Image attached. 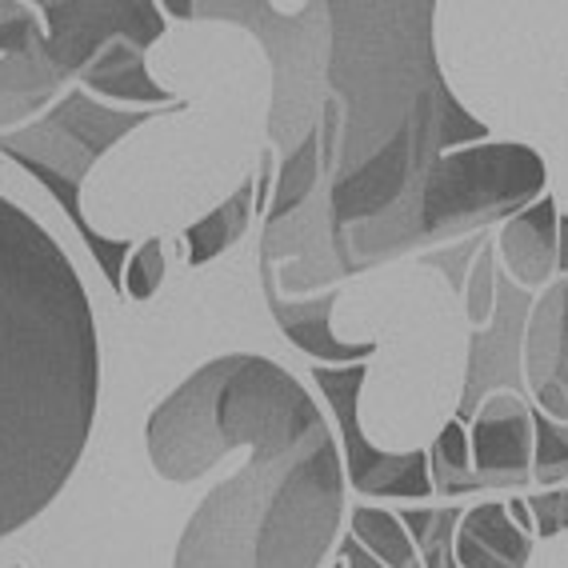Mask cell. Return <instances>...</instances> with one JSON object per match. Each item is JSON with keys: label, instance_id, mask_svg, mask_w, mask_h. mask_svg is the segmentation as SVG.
I'll return each mask as SVG.
<instances>
[{"label": "cell", "instance_id": "16", "mask_svg": "<svg viewBox=\"0 0 568 568\" xmlns=\"http://www.w3.org/2000/svg\"><path fill=\"white\" fill-rule=\"evenodd\" d=\"M253 201H256V181H248L236 189L224 204H216L213 213L196 221L189 233H184V253L193 264H209L213 256H221L224 248H233L236 241L244 236L248 221H253Z\"/></svg>", "mask_w": 568, "mask_h": 568}, {"label": "cell", "instance_id": "22", "mask_svg": "<svg viewBox=\"0 0 568 568\" xmlns=\"http://www.w3.org/2000/svg\"><path fill=\"white\" fill-rule=\"evenodd\" d=\"M164 281V253L161 241H144L136 253L129 256V273L121 276V288L132 301H149Z\"/></svg>", "mask_w": 568, "mask_h": 568}, {"label": "cell", "instance_id": "3", "mask_svg": "<svg viewBox=\"0 0 568 568\" xmlns=\"http://www.w3.org/2000/svg\"><path fill=\"white\" fill-rule=\"evenodd\" d=\"M101 345L69 253L0 196V537L41 517L92 437Z\"/></svg>", "mask_w": 568, "mask_h": 568}, {"label": "cell", "instance_id": "1", "mask_svg": "<svg viewBox=\"0 0 568 568\" xmlns=\"http://www.w3.org/2000/svg\"><path fill=\"white\" fill-rule=\"evenodd\" d=\"M181 21L248 29L273 64L268 141L316 153V193L264 221L261 268L281 296H321L345 276L425 248L420 196L433 164L488 124L440 77L428 0H313L281 12L264 0H169Z\"/></svg>", "mask_w": 568, "mask_h": 568}, {"label": "cell", "instance_id": "4", "mask_svg": "<svg viewBox=\"0 0 568 568\" xmlns=\"http://www.w3.org/2000/svg\"><path fill=\"white\" fill-rule=\"evenodd\" d=\"M181 109H189V104H176V109H104V104L92 101L89 92H69L64 101L52 104L49 116L24 124V129L0 132V153L12 156L17 164H24V169L64 204V213L81 229L84 244H89L92 256L101 261L104 281H109L116 293H124L121 261L129 256V244L109 241V236H101L84 221V213H81L84 176L92 173V164L101 161L121 136L136 132L141 124L156 121L161 112H181Z\"/></svg>", "mask_w": 568, "mask_h": 568}, {"label": "cell", "instance_id": "14", "mask_svg": "<svg viewBox=\"0 0 568 568\" xmlns=\"http://www.w3.org/2000/svg\"><path fill=\"white\" fill-rule=\"evenodd\" d=\"M453 552H457L460 568H528L532 540L513 525L505 505L488 500V505L468 508L460 517Z\"/></svg>", "mask_w": 568, "mask_h": 568}, {"label": "cell", "instance_id": "10", "mask_svg": "<svg viewBox=\"0 0 568 568\" xmlns=\"http://www.w3.org/2000/svg\"><path fill=\"white\" fill-rule=\"evenodd\" d=\"M525 388L537 408L568 425V276L532 301L525 328Z\"/></svg>", "mask_w": 568, "mask_h": 568}, {"label": "cell", "instance_id": "13", "mask_svg": "<svg viewBox=\"0 0 568 568\" xmlns=\"http://www.w3.org/2000/svg\"><path fill=\"white\" fill-rule=\"evenodd\" d=\"M64 81H72V77L57 61V52L49 49V37H41L24 52L0 57V129L44 109L61 92Z\"/></svg>", "mask_w": 568, "mask_h": 568}, {"label": "cell", "instance_id": "17", "mask_svg": "<svg viewBox=\"0 0 568 568\" xmlns=\"http://www.w3.org/2000/svg\"><path fill=\"white\" fill-rule=\"evenodd\" d=\"M353 540L385 568H420V557H416L408 528L400 525V517H393L385 508H356Z\"/></svg>", "mask_w": 568, "mask_h": 568}, {"label": "cell", "instance_id": "27", "mask_svg": "<svg viewBox=\"0 0 568 568\" xmlns=\"http://www.w3.org/2000/svg\"><path fill=\"white\" fill-rule=\"evenodd\" d=\"M505 513H508V517H513V520H517L520 532H528V528H532V517H528L525 500H513V505H505Z\"/></svg>", "mask_w": 568, "mask_h": 568}, {"label": "cell", "instance_id": "23", "mask_svg": "<svg viewBox=\"0 0 568 568\" xmlns=\"http://www.w3.org/2000/svg\"><path fill=\"white\" fill-rule=\"evenodd\" d=\"M488 244L485 233H473L465 244H453V248H440V253H425V264H433V268H440L448 281V288L453 293L465 296V284H468V268H473V261H477V253Z\"/></svg>", "mask_w": 568, "mask_h": 568}, {"label": "cell", "instance_id": "18", "mask_svg": "<svg viewBox=\"0 0 568 568\" xmlns=\"http://www.w3.org/2000/svg\"><path fill=\"white\" fill-rule=\"evenodd\" d=\"M428 477H433V493L445 497H460V493H488L485 480L468 465V428L448 420L440 428V437L428 448Z\"/></svg>", "mask_w": 568, "mask_h": 568}, {"label": "cell", "instance_id": "5", "mask_svg": "<svg viewBox=\"0 0 568 568\" xmlns=\"http://www.w3.org/2000/svg\"><path fill=\"white\" fill-rule=\"evenodd\" d=\"M548 169L528 144H465L445 153L420 196V241L485 233L545 196Z\"/></svg>", "mask_w": 568, "mask_h": 568}, {"label": "cell", "instance_id": "20", "mask_svg": "<svg viewBox=\"0 0 568 568\" xmlns=\"http://www.w3.org/2000/svg\"><path fill=\"white\" fill-rule=\"evenodd\" d=\"M532 480L540 488L568 480V425L548 420L540 408H532Z\"/></svg>", "mask_w": 568, "mask_h": 568}, {"label": "cell", "instance_id": "19", "mask_svg": "<svg viewBox=\"0 0 568 568\" xmlns=\"http://www.w3.org/2000/svg\"><path fill=\"white\" fill-rule=\"evenodd\" d=\"M460 508H408L400 513V525L408 528V537L416 545L420 568H460L457 552H453V537L460 525Z\"/></svg>", "mask_w": 568, "mask_h": 568}, {"label": "cell", "instance_id": "2", "mask_svg": "<svg viewBox=\"0 0 568 568\" xmlns=\"http://www.w3.org/2000/svg\"><path fill=\"white\" fill-rule=\"evenodd\" d=\"M164 480H196L244 448L204 497L173 568H321L345 513V468L313 396L264 356H216L144 428Z\"/></svg>", "mask_w": 568, "mask_h": 568}, {"label": "cell", "instance_id": "9", "mask_svg": "<svg viewBox=\"0 0 568 568\" xmlns=\"http://www.w3.org/2000/svg\"><path fill=\"white\" fill-rule=\"evenodd\" d=\"M468 465L493 488H525L532 480V408L525 396H488L468 420Z\"/></svg>", "mask_w": 568, "mask_h": 568}, {"label": "cell", "instance_id": "28", "mask_svg": "<svg viewBox=\"0 0 568 568\" xmlns=\"http://www.w3.org/2000/svg\"><path fill=\"white\" fill-rule=\"evenodd\" d=\"M328 568H345V560H336V565H328Z\"/></svg>", "mask_w": 568, "mask_h": 568}, {"label": "cell", "instance_id": "21", "mask_svg": "<svg viewBox=\"0 0 568 568\" xmlns=\"http://www.w3.org/2000/svg\"><path fill=\"white\" fill-rule=\"evenodd\" d=\"M497 244L488 241L477 253L473 268H468V284H465V313L468 325L485 328L493 321V305H497Z\"/></svg>", "mask_w": 568, "mask_h": 568}, {"label": "cell", "instance_id": "12", "mask_svg": "<svg viewBox=\"0 0 568 568\" xmlns=\"http://www.w3.org/2000/svg\"><path fill=\"white\" fill-rule=\"evenodd\" d=\"M560 213L552 196H540L528 209H520L517 216H508L497 233V253L508 264V281L525 288V293H537L548 288L552 276H557V253H560Z\"/></svg>", "mask_w": 568, "mask_h": 568}, {"label": "cell", "instance_id": "11", "mask_svg": "<svg viewBox=\"0 0 568 568\" xmlns=\"http://www.w3.org/2000/svg\"><path fill=\"white\" fill-rule=\"evenodd\" d=\"M264 284V301H268V313L276 316L281 333L293 341L301 353H308L316 365H356V361H368L376 353L373 341H341L333 333V305L336 293L321 296H281L273 288V273L261 268Z\"/></svg>", "mask_w": 568, "mask_h": 568}, {"label": "cell", "instance_id": "25", "mask_svg": "<svg viewBox=\"0 0 568 568\" xmlns=\"http://www.w3.org/2000/svg\"><path fill=\"white\" fill-rule=\"evenodd\" d=\"M44 32L32 17V9L24 4H0V57H12V52H24L41 41Z\"/></svg>", "mask_w": 568, "mask_h": 568}, {"label": "cell", "instance_id": "24", "mask_svg": "<svg viewBox=\"0 0 568 568\" xmlns=\"http://www.w3.org/2000/svg\"><path fill=\"white\" fill-rule=\"evenodd\" d=\"M528 517H532V532L537 537H560L568 532V488H545L525 500Z\"/></svg>", "mask_w": 568, "mask_h": 568}, {"label": "cell", "instance_id": "6", "mask_svg": "<svg viewBox=\"0 0 568 568\" xmlns=\"http://www.w3.org/2000/svg\"><path fill=\"white\" fill-rule=\"evenodd\" d=\"M365 373H368L365 365H345V368L316 365L313 368L316 385L328 396V405H333V413H336V425H341V437H345L348 480H353V488L365 493V497H416V500L428 497V493H433L428 453H385V448L368 445L365 428H361V413H356Z\"/></svg>", "mask_w": 568, "mask_h": 568}, {"label": "cell", "instance_id": "26", "mask_svg": "<svg viewBox=\"0 0 568 568\" xmlns=\"http://www.w3.org/2000/svg\"><path fill=\"white\" fill-rule=\"evenodd\" d=\"M557 233H560V253H557V273L568 276V216H560L557 224Z\"/></svg>", "mask_w": 568, "mask_h": 568}, {"label": "cell", "instance_id": "8", "mask_svg": "<svg viewBox=\"0 0 568 568\" xmlns=\"http://www.w3.org/2000/svg\"><path fill=\"white\" fill-rule=\"evenodd\" d=\"M49 17V49L64 64L69 77H84L97 57L112 41H132L149 49L164 32L161 4L149 0H69V4H44Z\"/></svg>", "mask_w": 568, "mask_h": 568}, {"label": "cell", "instance_id": "7", "mask_svg": "<svg viewBox=\"0 0 568 568\" xmlns=\"http://www.w3.org/2000/svg\"><path fill=\"white\" fill-rule=\"evenodd\" d=\"M537 296L517 288L505 273H497V305L485 328H473L468 336V368L465 393L457 405V425H468L488 396L513 393L528 396L525 388V328Z\"/></svg>", "mask_w": 568, "mask_h": 568}, {"label": "cell", "instance_id": "15", "mask_svg": "<svg viewBox=\"0 0 568 568\" xmlns=\"http://www.w3.org/2000/svg\"><path fill=\"white\" fill-rule=\"evenodd\" d=\"M144 52L141 44L132 41H112L109 49L97 57V61L84 69L81 81L89 84L92 92H101V97H112V101H129V104H169V109H176L173 92L161 89V84L149 77V69H144Z\"/></svg>", "mask_w": 568, "mask_h": 568}]
</instances>
